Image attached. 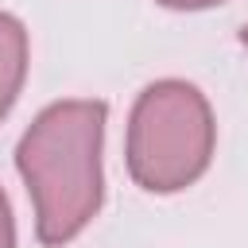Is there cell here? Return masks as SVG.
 <instances>
[{
	"instance_id": "obj_1",
	"label": "cell",
	"mask_w": 248,
	"mask_h": 248,
	"mask_svg": "<svg viewBox=\"0 0 248 248\" xmlns=\"http://www.w3.org/2000/svg\"><path fill=\"white\" fill-rule=\"evenodd\" d=\"M105 124H108L105 101L70 97L46 105L19 136L16 167L35 205L39 244L46 248L70 244L101 213Z\"/></svg>"
},
{
	"instance_id": "obj_2",
	"label": "cell",
	"mask_w": 248,
	"mask_h": 248,
	"mask_svg": "<svg viewBox=\"0 0 248 248\" xmlns=\"http://www.w3.org/2000/svg\"><path fill=\"white\" fill-rule=\"evenodd\" d=\"M213 143V108L205 93L182 78L151 81L128 112L124 159L132 182L147 194H178L194 186L209 170Z\"/></svg>"
},
{
	"instance_id": "obj_3",
	"label": "cell",
	"mask_w": 248,
	"mask_h": 248,
	"mask_svg": "<svg viewBox=\"0 0 248 248\" xmlns=\"http://www.w3.org/2000/svg\"><path fill=\"white\" fill-rule=\"evenodd\" d=\"M27 27L12 12H0V120L12 112L23 81H27Z\"/></svg>"
},
{
	"instance_id": "obj_4",
	"label": "cell",
	"mask_w": 248,
	"mask_h": 248,
	"mask_svg": "<svg viewBox=\"0 0 248 248\" xmlns=\"http://www.w3.org/2000/svg\"><path fill=\"white\" fill-rule=\"evenodd\" d=\"M0 248H16V217H12L4 186H0Z\"/></svg>"
},
{
	"instance_id": "obj_5",
	"label": "cell",
	"mask_w": 248,
	"mask_h": 248,
	"mask_svg": "<svg viewBox=\"0 0 248 248\" xmlns=\"http://www.w3.org/2000/svg\"><path fill=\"white\" fill-rule=\"evenodd\" d=\"M155 4H163L170 12H202V8H217L225 0H155Z\"/></svg>"
},
{
	"instance_id": "obj_6",
	"label": "cell",
	"mask_w": 248,
	"mask_h": 248,
	"mask_svg": "<svg viewBox=\"0 0 248 248\" xmlns=\"http://www.w3.org/2000/svg\"><path fill=\"white\" fill-rule=\"evenodd\" d=\"M240 46L248 50V23H244V31H240Z\"/></svg>"
}]
</instances>
